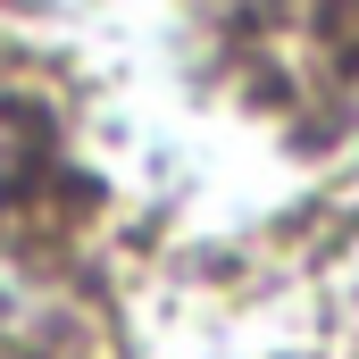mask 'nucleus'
<instances>
[{
	"label": "nucleus",
	"mask_w": 359,
	"mask_h": 359,
	"mask_svg": "<svg viewBox=\"0 0 359 359\" xmlns=\"http://www.w3.org/2000/svg\"><path fill=\"white\" fill-rule=\"evenodd\" d=\"M0 168H8V134H0Z\"/></svg>",
	"instance_id": "f257e3e1"
}]
</instances>
